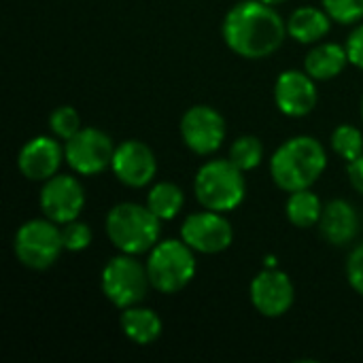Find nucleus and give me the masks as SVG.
Segmentation results:
<instances>
[{"instance_id":"19","label":"nucleus","mask_w":363,"mask_h":363,"mask_svg":"<svg viewBox=\"0 0 363 363\" xmlns=\"http://www.w3.org/2000/svg\"><path fill=\"white\" fill-rule=\"evenodd\" d=\"M349 62L347 47L338 43H317L304 57V70L315 81H332L345 72Z\"/></svg>"},{"instance_id":"27","label":"nucleus","mask_w":363,"mask_h":363,"mask_svg":"<svg viewBox=\"0 0 363 363\" xmlns=\"http://www.w3.org/2000/svg\"><path fill=\"white\" fill-rule=\"evenodd\" d=\"M347 281L351 289L363 298V245L355 247L347 257Z\"/></svg>"},{"instance_id":"8","label":"nucleus","mask_w":363,"mask_h":363,"mask_svg":"<svg viewBox=\"0 0 363 363\" xmlns=\"http://www.w3.org/2000/svg\"><path fill=\"white\" fill-rule=\"evenodd\" d=\"M113 138L98 128H81L72 138L64 143V155L68 168L79 177H96L111 168L115 155Z\"/></svg>"},{"instance_id":"18","label":"nucleus","mask_w":363,"mask_h":363,"mask_svg":"<svg viewBox=\"0 0 363 363\" xmlns=\"http://www.w3.org/2000/svg\"><path fill=\"white\" fill-rule=\"evenodd\" d=\"M119 328H121L123 336L138 347L157 342L164 332V323H162L160 315L153 308H145L140 304L121 311Z\"/></svg>"},{"instance_id":"3","label":"nucleus","mask_w":363,"mask_h":363,"mask_svg":"<svg viewBox=\"0 0 363 363\" xmlns=\"http://www.w3.org/2000/svg\"><path fill=\"white\" fill-rule=\"evenodd\" d=\"M104 230L119 253L143 255L160 242L162 219H157L147 204L119 202L106 213Z\"/></svg>"},{"instance_id":"24","label":"nucleus","mask_w":363,"mask_h":363,"mask_svg":"<svg viewBox=\"0 0 363 363\" xmlns=\"http://www.w3.org/2000/svg\"><path fill=\"white\" fill-rule=\"evenodd\" d=\"M81 128H83L81 115H79V111H77L74 106H70V104H62V106L53 108L51 115H49V130H51V134H53L55 138L64 140V143H66L68 138H72Z\"/></svg>"},{"instance_id":"23","label":"nucleus","mask_w":363,"mask_h":363,"mask_svg":"<svg viewBox=\"0 0 363 363\" xmlns=\"http://www.w3.org/2000/svg\"><path fill=\"white\" fill-rule=\"evenodd\" d=\"M330 145L334 149V153L338 157H342L347 164L357 160L363 153V134L359 128H355L353 123H342L338 125L332 136H330Z\"/></svg>"},{"instance_id":"14","label":"nucleus","mask_w":363,"mask_h":363,"mask_svg":"<svg viewBox=\"0 0 363 363\" xmlns=\"http://www.w3.org/2000/svg\"><path fill=\"white\" fill-rule=\"evenodd\" d=\"M277 108L291 119L311 115L319 102L317 81L306 70H283L272 87Z\"/></svg>"},{"instance_id":"5","label":"nucleus","mask_w":363,"mask_h":363,"mask_svg":"<svg viewBox=\"0 0 363 363\" xmlns=\"http://www.w3.org/2000/svg\"><path fill=\"white\" fill-rule=\"evenodd\" d=\"M145 264H147L151 287L166 296L183 291L198 272L196 251L183 238H170L157 242L149 251Z\"/></svg>"},{"instance_id":"20","label":"nucleus","mask_w":363,"mask_h":363,"mask_svg":"<svg viewBox=\"0 0 363 363\" xmlns=\"http://www.w3.org/2000/svg\"><path fill=\"white\" fill-rule=\"evenodd\" d=\"M285 215L294 228H300V230L317 228L323 215V202L315 191L298 189L289 194L285 202Z\"/></svg>"},{"instance_id":"26","label":"nucleus","mask_w":363,"mask_h":363,"mask_svg":"<svg viewBox=\"0 0 363 363\" xmlns=\"http://www.w3.org/2000/svg\"><path fill=\"white\" fill-rule=\"evenodd\" d=\"M328 15L342 26L359 23L363 19V0H321Z\"/></svg>"},{"instance_id":"30","label":"nucleus","mask_w":363,"mask_h":363,"mask_svg":"<svg viewBox=\"0 0 363 363\" xmlns=\"http://www.w3.org/2000/svg\"><path fill=\"white\" fill-rule=\"evenodd\" d=\"M262 2H266V4H272V6H279V4H283V2H287V0H262Z\"/></svg>"},{"instance_id":"29","label":"nucleus","mask_w":363,"mask_h":363,"mask_svg":"<svg viewBox=\"0 0 363 363\" xmlns=\"http://www.w3.org/2000/svg\"><path fill=\"white\" fill-rule=\"evenodd\" d=\"M347 174H349V181H351L353 189L363 196V153L357 160L347 164Z\"/></svg>"},{"instance_id":"13","label":"nucleus","mask_w":363,"mask_h":363,"mask_svg":"<svg viewBox=\"0 0 363 363\" xmlns=\"http://www.w3.org/2000/svg\"><path fill=\"white\" fill-rule=\"evenodd\" d=\"M111 170L121 185L140 189L153 183L157 174V157L147 143L130 138L117 145Z\"/></svg>"},{"instance_id":"1","label":"nucleus","mask_w":363,"mask_h":363,"mask_svg":"<svg viewBox=\"0 0 363 363\" xmlns=\"http://www.w3.org/2000/svg\"><path fill=\"white\" fill-rule=\"evenodd\" d=\"M223 43L245 60H264L277 53L287 38V21L262 0H240L223 17Z\"/></svg>"},{"instance_id":"25","label":"nucleus","mask_w":363,"mask_h":363,"mask_svg":"<svg viewBox=\"0 0 363 363\" xmlns=\"http://www.w3.org/2000/svg\"><path fill=\"white\" fill-rule=\"evenodd\" d=\"M62 238H64V249L68 253H81V251L89 249V245L94 240V232L85 221L72 219L62 225Z\"/></svg>"},{"instance_id":"17","label":"nucleus","mask_w":363,"mask_h":363,"mask_svg":"<svg viewBox=\"0 0 363 363\" xmlns=\"http://www.w3.org/2000/svg\"><path fill=\"white\" fill-rule=\"evenodd\" d=\"M332 17L319 6H298L287 19V34L300 45H317L332 30Z\"/></svg>"},{"instance_id":"7","label":"nucleus","mask_w":363,"mask_h":363,"mask_svg":"<svg viewBox=\"0 0 363 363\" xmlns=\"http://www.w3.org/2000/svg\"><path fill=\"white\" fill-rule=\"evenodd\" d=\"M100 287L104 298L119 311L140 304L151 287L147 264L138 262V255L119 253L106 262L100 274Z\"/></svg>"},{"instance_id":"9","label":"nucleus","mask_w":363,"mask_h":363,"mask_svg":"<svg viewBox=\"0 0 363 363\" xmlns=\"http://www.w3.org/2000/svg\"><path fill=\"white\" fill-rule=\"evenodd\" d=\"M183 145L196 155H213L225 140V119L208 104H194L179 123Z\"/></svg>"},{"instance_id":"2","label":"nucleus","mask_w":363,"mask_h":363,"mask_svg":"<svg viewBox=\"0 0 363 363\" xmlns=\"http://www.w3.org/2000/svg\"><path fill=\"white\" fill-rule=\"evenodd\" d=\"M328 168V153L315 136H291L272 153L270 174L279 189L291 194L298 189H311Z\"/></svg>"},{"instance_id":"28","label":"nucleus","mask_w":363,"mask_h":363,"mask_svg":"<svg viewBox=\"0 0 363 363\" xmlns=\"http://www.w3.org/2000/svg\"><path fill=\"white\" fill-rule=\"evenodd\" d=\"M347 53H349V62L353 66H357L363 72V23H359L347 38Z\"/></svg>"},{"instance_id":"21","label":"nucleus","mask_w":363,"mask_h":363,"mask_svg":"<svg viewBox=\"0 0 363 363\" xmlns=\"http://www.w3.org/2000/svg\"><path fill=\"white\" fill-rule=\"evenodd\" d=\"M145 204L151 208V213L157 219L170 221V219H174L183 211V206H185V191L177 183L160 181V183H155L149 189Z\"/></svg>"},{"instance_id":"31","label":"nucleus","mask_w":363,"mask_h":363,"mask_svg":"<svg viewBox=\"0 0 363 363\" xmlns=\"http://www.w3.org/2000/svg\"><path fill=\"white\" fill-rule=\"evenodd\" d=\"M362 121H363V98H362Z\"/></svg>"},{"instance_id":"12","label":"nucleus","mask_w":363,"mask_h":363,"mask_svg":"<svg viewBox=\"0 0 363 363\" xmlns=\"http://www.w3.org/2000/svg\"><path fill=\"white\" fill-rule=\"evenodd\" d=\"M38 204L47 219L64 225L79 219L85 206V189L74 174H55L43 183Z\"/></svg>"},{"instance_id":"11","label":"nucleus","mask_w":363,"mask_h":363,"mask_svg":"<svg viewBox=\"0 0 363 363\" xmlns=\"http://www.w3.org/2000/svg\"><path fill=\"white\" fill-rule=\"evenodd\" d=\"M249 298L262 317L279 319L291 311L296 302V287L287 272L268 266L253 277L249 285Z\"/></svg>"},{"instance_id":"10","label":"nucleus","mask_w":363,"mask_h":363,"mask_svg":"<svg viewBox=\"0 0 363 363\" xmlns=\"http://www.w3.org/2000/svg\"><path fill=\"white\" fill-rule=\"evenodd\" d=\"M181 238L202 255H217L232 247L234 242V228L225 219V213L217 211H200L187 215L181 225Z\"/></svg>"},{"instance_id":"6","label":"nucleus","mask_w":363,"mask_h":363,"mask_svg":"<svg viewBox=\"0 0 363 363\" xmlns=\"http://www.w3.org/2000/svg\"><path fill=\"white\" fill-rule=\"evenodd\" d=\"M13 251L17 262L28 270L40 272L51 268L66 251L62 238V225L47 219L45 215L40 219L23 221L15 232Z\"/></svg>"},{"instance_id":"4","label":"nucleus","mask_w":363,"mask_h":363,"mask_svg":"<svg viewBox=\"0 0 363 363\" xmlns=\"http://www.w3.org/2000/svg\"><path fill=\"white\" fill-rule=\"evenodd\" d=\"M194 194L202 208L217 213L236 211L247 196L245 172L228 160H208L194 177Z\"/></svg>"},{"instance_id":"15","label":"nucleus","mask_w":363,"mask_h":363,"mask_svg":"<svg viewBox=\"0 0 363 363\" xmlns=\"http://www.w3.org/2000/svg\"><path fill=\"white\" fill-rule=\"evenodd\" d=\"M62 162H66L64 147L55 136H34L17 153V168L19 172L34 183H45L57 174Z\"/></svg>"},{"instance_id":"22","label":"nucleus","mask_w":363,"mask_h":363,"mask_svg":"<svg viewBox=\"0 0 363 363\" xmlns=\"http://www.w3.org/2000/svg\"><path fill=\"white\" fill-rule=\"evenodd\" d=\"M242 172H249V170H255L262 160H264V145L257 136L253 134H245V136H238L232 147H230V155H228Z\"/></svg>"},{"instance_id":"16","label":"nucleus","mask_w":363,"mask_h":363,"mask_svg":"<svg viewBox=\"0 0 363 363\" xmlns=\"http://www.w3.org/2000/svg\"><path fill=\"white\" fill-rule=\"evenodd\" d=\"M319 232L325 242L332 247H349L359 232V217L351 202L332 200L323 206V215L319 221Z\"/></svg>"}]
</instances>
